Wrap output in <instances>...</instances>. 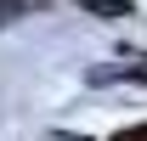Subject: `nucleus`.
Listing matches in <instances>:
<instances>
[{"label":"nucleus","mask_w":147,"mask_h":141,"mask_svg":"<svg viewBox=\"0 0 147 141\" xmlns=\"http://www.w3.org/2000/svg\"><path fill=\"white\" fill-rule=\"evenodd\" d=\"M96 85H108V79H142L147 85V62H130V68H91Z\"/></svg>","instance_id":"nucleus-1"},{"label":"nucleus","mask_w":147,"mask_h":141,"mask_svg":"<svg viewBox=\"0 0 147 141\" xmlns=\"http://www.w3.org/2000/svg\"><path fill=\"white\" fill-rule=\"evenodd\" d=\"M108 141H147V124H130V130H119V136H108Z\"/></svg>","instance_id":"nucleus-2"},{"label":"nucleus","mask_w":147,"mask_h":141,"mask_svg":"<svg viewBox=\"0 0 147 141\" xmlns=\"http://www.w3.org/2000/svg\"><path fill=\"white\" fill-rule=\"evenodd\" d=\"M91 11H130V0H91Z\"/></svg>","instance_id":"nucleus-3"},{"label":"nucleus","mask_w":147,"mask_h":141,"mask_svg":"<svg viewBox=\"0 0 147 141\" xmlns=\"http://www.w3.org/2000/svg\"><path fill=\"white\" fill-rule=\"evenodd\" d=\"M51 141H85V136H62V130H57V136H51Z\"/></svg>","instance_id":"nucleus-4"}]
</instances>
